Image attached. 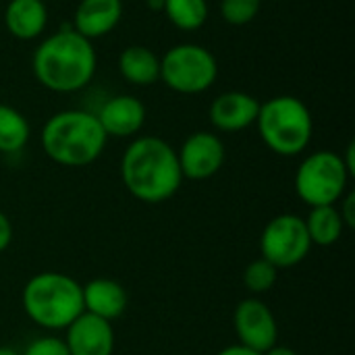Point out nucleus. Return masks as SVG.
<instances>
[{"label": "nucleus", "instance_id": "412c9836", "mask_svg": "<svg viewBox=\"0 0 355 355\" xmlns=\"http://www.w3.org/2000/svg\"><path fill=\"white\" fill-rule=\"evenodd\" d=\"M277 277H279V270L268 260L258 258V260L250 262L248 268L243 270V285L256 297V295L270 291L277 283Z\"/></svg>", "mask_w": 355, "mask_h": 355}, {"label": "nucleus", "instance_id": "5701e85b", "mask_svg": "<svg viewBox=\"0 0 355 355\" xmlns=\"http://www.w3.org/2000/svg\"><path fill=\"white\" fill-rule=\"evenodd\" d=\"M21 355H69V349L64 345V339L46 335V337L33 339Z\"/></svg>", "mask_w": 355, "mask_h": 355}, {"label": "nucleus", "instance_id": "f3484780", "mask_svg": "<svg viewBox=\"0 0 355 355\" xmlns=\"http://www.w3.org/2000/svg\"><path fill=\"white\" fill-rule=\"evenodd\" d=\"M119 71L131 85L148 87L160 79V56L148 46H127L119 56Z\"/></svg>", "mask_w": 355, "mask_h": 355}, {"label": "nucleus", "instance_id": "ddd939ff", "mask_svg": "<svg viewBox=\"0 0 355 355\" xmlns=\"http://www.w3.org/2000/svg\"><path fill=\"white\" fill-rule=\"evenodd\" d=\"M260 102L245 92H225L210 104V123L225 133L252 127L258 119Z\"/></svg>", "mask_w": 355, "mask_h": 355}, {"label": "nucleus", "instance_id": "f257e3e1", "mask_svg": "<svg viewBox=\"0 0 355 355\" xmlns=\"http://www.w3.org/2000/svg\"><path fill=\"white\" fill-rule=\"evenodd\" d=\"M121 179L127 191L146 204L166 202L183 183L177 152L154 135L137 137L127 146L121 158Z\"/></svg>", "mask_w": 355, "mask_h": 355}, {"label": "nucleus", "instance_id": "9d476101", "mask_svg": "<svg viewBox=\"0 0 355 355\" xmlns=\"http://www.w3.org/2000/svg\"><path fill=\"white\" fill-rule=\"evenodd\" d=\"M183 179L206 181L225 164V144L216 133L198 131L189 135L177 152Z\"/></svg>", "mask_w": 355, "mask_h": 355}, {"label": "nucleus", "instance_id": "423d86ee", "mask_svg": "<svg viewBox=\"0 0 355 355\" xmlns=\"http://www.w3.org/2000/svg\"><path fill=\"white\" fill-rule=\"evenodd\" d=\"M349 171L341 154L320 150L302 160L295 171V193L310 208L337 206L345 196L349 183Z\"/></svg>", "mask_w": 355, "mask_h": 355}, {"label": "nucleus", "instance_id": "b1692460", "mask_svg": "<svg viewBox=\"0 0 355 355\" xmlns=\"http://www.w3.org/2000/svg\"><path fill=\"white\" fill-rule=\"evenodd\" d=\"M339 204V214L341 220L345 225V229H354L355 227V193L354 191H345V196L337 202Z\"/></svg>", "mask_w": 355, "mask_h": 355}, {"label": "nucleus", "instance_id": "39448f33", "mask_svg": "<svg viewBox=\"0 0 355 355\" xmlns=\"http://www.w3.org/2000/svg\"><path fill=\"white\" fill-rule=\"evenodd\" d=\"M256 125L266 148L279 156L302 154L314 133L312 112L295 96H277L260 104Z\"/></svg>", "mask_w": 355, "mask_h": 355}, {"label": "nucleus", "instance_id": "a878e982", "mask_svg": "<svg viewBox=\"0 0 355 355\" xmlns=\"http://www.w3.org/2000/svg\"><path fill=\"white\" fill-rule=\"evenodd\" d=\"M216 355H262L258 354V352H252V349H248V347H243V345H229V347H225V349H220Z\"/></svg>", "mask_w": 355, "mask_h": 355}, {"label": "nucleus", "instance_id": "f03ea898", "mask_svg": "<svg viewBox=\"0 0 355 355\" xmlns=\"http://www.w3.org/2000/svg\"><path fill=\"white\" fill-rule=\"evenodd\" d=\"M98 56L92 42L75 29L48 35L33 52L31 69L40 85L58 94L83 89L96 73Z\"/></svg>", "mask_w": 355, "mask_h": 355}, {"label": "nucleus", "instance_id": "aec40b11", "mask_svg": "<svg viewBox=\"0 0 355 355\" xmlns=\"http://www.w3.org/2000/svg\"><path fill=\"white\" fill-rule=\"evenodd\" d=\"M162 10L166 19L183 31H196L208 19L206 0H162Z\"/></svg>", "mask_w": 355, "mask_h": 355}, {"label": "nucleus", "instance_id": "dca6fc26", "mask_svg": "<svg viewBox=\"0 0 355 355\" xmlns=\"http://www.w3.org/2000/svg\"><path fill=\"white\" fill-rule=\"evenodd\" d=\"M4 25L17 40L29 42L44 33L48 8L44 0H10L4 8Z\"/></svg>", "mask_w": 355, "mask_h": 355}, {"label": "nucleus", "instance_id": "f8f14e48", "mask_svg": "<svg viewBox=\"0 0 355 355\" xmlns=\"http://www.w3.org/2000/svg\"><path fill=\"white\" fill-rule=\"evenodd\" d=\"M96 116L106 137H133L146 123V106L139 98L121 94L106 100Z\"/></svg>", "mask_w": 355, "mask_h": 355}, {"label": "nucleus", "instance_id": "4be33fe9", "mask_svg": "<svg viewBox=\"0 0 355 355\" xmlns=\"http://www.w3.org/2000/svg\"><path fill=\"white\" fill-rule=\"evenodd\" d=\"M262 0H223L220 15L231 25H248L256 19Z\"/></svg>", "mask_w": 355, "mask_h": 355}, {"label": "nucleus", "instance_id": "7ed1b4c3", "mask_svg": "<svg viewBox=\"0 0 355 355\" xmlns=\"http://www.w3.org/2000/svg\"><path fill=\"white\" fill-rule=\"evenodd\" d=\"M106 139L98 116L77 108L52 114L42 129V148L46 156L69 168H81L96 162L106 148Z\"/></svg>", "mask_w": 355, "mask_h": 355}, {"label": "nucleus", "instance_id": "6e6552de", "mask_svg": "<svg viewBox=\"0 0 355 355\" xmlns=\"http://www.w3.org/2000/svg\"><path fill=\"white\" fill-rule=\"evenodd\" d=\"M312 241L306 220L297 214H279L270 218L260 235V254L277 270L293 268L308 258Z\"/></svg>", "mask_w": 355, "mask_h": 355}, {"label": "nucleus", "instance_id": "1a4fd4ad", "mask_svg": "<svg viewBox=\"0 0 355 355\" xmlns=\"http://www.w3.org/2000/svg\"><path fill=\"white\" fill-rule=\"evenodd\" d=\"M233 327L239 337V345L264 354L279 339V324L272 310L258 297H248L237 304L233 314Z\"/></svg>", "mask_w": 355, "mask_h": 355}, {"label": "nucleus", "instance_id": "20e7f679", "mask_svg": "<svg viewBox=\"0 0 355 355\" xmlns=\"http://www.w3.org/2000/svg\"><path fill=\"white\" fill-rule=\"evenodd\" d=\"M27 318L46 331H64L83 314L81 285L64 272H40L31 277L21 293Z\"/></svg>", "mask_w": 355, "mask_h": 355}, {"label": "nucleus", "instance_id": "393cba45", "mask_svg": "<svg viewBox=\"0 0 355 355\" xmlns=\"http://www.w3.org/2000/svg\"><path fill=\"white\" fill-rule=\"evenodd\" d=\"M10 241H12V225L8 216L0 210V254L10 245Z\"/></svg>", "mask_w": 355, "mask_h": 355}, {"label": "nucleus", "instance_id": "a211bd4d", "mask_svg": "<svg viewBox=\"0 0 355 355\" xmlns=\"http://www.w3.org/2000/svg\"><path fill=\"white\" fill-rule=\"evenodd\" d=\"M304 220H306V229H308L312 245L331 248L341 239V235L345 231V225L341 220L337 206L310 208V214Z\"/></svg>", "mask_w": 355, "mask_h": 355}, {"label": "nucleus", "instance_id": "2eb2a0df", "mask_svg": "<svg viewBox=\"0 0 355 355\" xmlns=\"http://www.w3.org/2000/svg\"><path fill=\"white\" fill-rule=\"evenodd\" d=\"M83 312L98 316L102 320H116L127 310V291L121 283L112 279H94L87 285H81Z\"/></svg>", "mask_w": 355, "mask_h": 355}, {"label": "nucleus", "instance_id": "6ab92c4d", "mask_svg": "<svg viewBox=\"0 0 355 355\" xmlns=\"http://www.w3.org/2000/svg\"><path fill=\"white\" fill-rule=\"evenodd\" d=\"M31 129L27 119L12 106L0 104V154H15L29 141Z\"/></svg>", "mask_w": 355, "mask_h": 355}, {"label": "nucleus", "instance_id": "4468645a", "mask_svg": "<svg viewBox=\"0 0 355 355\" xmlns=\"http://www.w3.org/2000/svg\"><path fill=\"white\" fill-rule=\"evenodd\" d=\"M123 19V0H81L73 17V29L89 42L110 33Z\"/></svg>", "mask_w": 355, "mask_h": 355}, {"label": "nucleus", "instance_id": "0eeeda50", "mask_svg": "<svg viewBox=\"0 0 355 355\" xmlns=\"http://www.w3.org/2000/svg\"><path fill=\"white\" fill-rule=\"evenodd\" d=\"M218 62L200 44H177L160 58V79L177 94H202L214 85Z\"/></svg>", "mask_w": 355, "mask_h": 355}, {"label": "nucleus", "instance_id": "cd10ccee", "mask_svg": "<svg viewBox=\"0 0 355 355\" xmlns=\"http://www.w3.org/2000/svg\"><path fill=\"white\" fill-rule=\"evenodd\" d=\"M0 355H21L17 354L15 349H10V347H0Z\"/></svg>", "mask_w": 355, "mask_h": 355}, {"label": "nucleus", "instance_id": "9b49d317", "mask_svg": "<svg viewBox=\"0 0 355 355\" xmlns=\"http://www.w3.org/2000/svg\"><path fill=\"white\" fill-rule=\"evenodd\" d=\"M64 331L69 355H112L114 352V329L108 320L83 312Z\"/></svg>", "mask_w": 355, "mask_h": 355}, {"label": "nucleus", "instance_id": "bb28decb", "mask_svg": "<svg viewBox=\"0 0 355 355\" xmlns=\"http://www.w3.org/2000/svg\"><path fill=\"white\" fill-rule=\"evenodd\" d=\"M262 355H297L291 347H285V345H272L270 349H266Z\"/></svg>", "mask_w": 355, "mask_h": 355}]
</instances>
